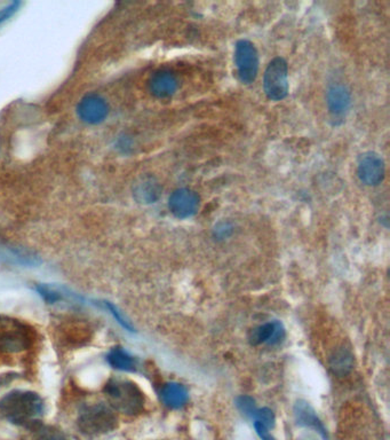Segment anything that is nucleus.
<instances>
[{"instance_id":"nucleus-1","label":"nucleus","mask_w":390,"mask_h":440,"mask_svg":"<svg viewBox=\"0 0 390 440\" xmlns=\"http://www.w3.org/2000/svg\"><path fill=\"white\" fill-rule=\"evenodd\" d=\"M0 412L13 424L37 430L41 426L44 402L36 392L14 390L0 400Z\"/></svg>"},{"instance_id":"nucleus-2","label":"nucleus","mask_w":390,"mask_h":440,"mask_svg":"<svg viewBox=\"0 0 390 440\" xmlns=\"http://www.w3.org/2000/svg\"><path fill=\"white\" fill-rule=\"evenodd\" d=\"M104 393L109 399L110 405L123 414L137 415L144 409V393L132 381L110 378L104 386Z\"/></svg>"},{"instance_id":"nucleus-3","label":"nucleus","mask_w":390,"mask_h":440,"mask_svg":"<svg viewBox=\"0 0 390 440\" xmlns=\"http://www.w3.org/2000/svg\"><path fill=\"white\" fill-rule=\"evenodd\" d=\"M77 424L86 436H100L116 429L117 416L108 406L94 404L84 407L79 414Z\"/></svg>"},{"instance_id":"nucleus-4","label":"nucleus","mask_w":390,"mask_h":440,"mask_svg":"<svg viewBox=\"0 0 390 440\" xmlns=\"http://www.w3.org/2000/svg\"><path fill=\"white\" fill-rule=\"evenodd\" d=\"M288 65L285 58L278 56L271 60L264 75V91L271 101L284 100L288 94Z\"/></svg>"},{"instance_id":"nucleus-5","label":"nucleus","mask_w":390,"mask_h":440,"mask_svg":"<svg viewBox=\"0 0 390 440\" xmlns=\"http://www.w3.org/2000/svg\"><path fill=\"white\" fill-rule=\"evenodd\" d=\"M235 65L240 82L250 85L257 79L259 72V52L255 45L247 39H240L235 46Z\"/></svg>"},{"instance_id":"nucleus-6","label":"nucleus","mask_w":390,"mask_h":440,"mask_svg":"<svg viewBox=\"0 0 390 440\" xmlns=\"http://www.w3.org/2000/svg\"><path fill=\"white\" fill-rule=\"evenodd\" d=\"M357 175L365 186L376 187L380 185L386 175L384 158L376 151H367L360 155L357 164Z\"/></svg>"},{"instance_id":"nucleus-7","label":"nucleus","mask_w":390,"mask_h":440,"mask_svg":"<svg viewBox=\"0 0 390 440\" xmlns=\"http://www.w3.org/2000/svg\"><path fill=\"white\" fill-rule=\"evenodd\" d=\"M76 111L84 123L99 125L109 116V103L103 96L91 93L79 101Z\"/></svg>"},{"instance_id":"nucleus-8","label":"nucleus","mask_w":390,"mask_h":440,"mask_svg":"<svg viewBox=\"0 0 390 440\" xmlns=\"http://www.w3.org/2000/svg\"><path fill=\"white\" fill-rule=\"evenodd\" d=\"M199 204L200 197L198 194L187 187L175 189L168 197V209L178 219H188L195 216Z\"/></svg>"},{"instance_id":"nucleus-9","label":"nucleus","mask_w":390,"mask_h":440,"mask_svg":"<svg viewBox=\"0 0 390 440\" xmlns=\"http://www.w3.org/2000/svg\"><path fill=\"white\" fill-rule=\"evenodd\" d=\"M326 104L334 118H343L352 106V92L343 82H334L326 92Z\"/></svg>"},{"instance_id":"nucleus-10","label":"nucleus","mask_w":390,"mask_h":440,"mask_svg":"<svg viewBox=\"0 0 390 440\" xmlns=\"http://www.w3.org/2000/svg\"><path fill=\"white\" fill-rule=\"evenodd\" d=\"M179 86L180 82L174 72L166 69L154 72L148 82L149 92L158 99H166L174 96Z\"/></svg>"},{"instance_id":"nucleus-11","label":"nucleus","mask_w":390,"mask_h":440,"mask_svg":"<svg viewBox=\"0 0 390 440\" xmlns=\"http://www.w3.org/2000/svg\"><path fill=\"white\" fill-rule=\"evenodd\" d=\"M133 197L140 204H154L161 199L163 187L154 175H142L134 182Z\"/></svg>"},{"instance_id":"nucleus-12","label":"nucleus","mask_w":390,"mask_h":440,"mask_svg":"<svg viewBox=\"0 0 390 440\" xmlns=\"http://www.w3.org/2000/svg\"><path fill=\"white\" fill-rule=\"evenodd\" d=\"M285 337V329L283 324L278 321L264 323L262 326L257 327L253 330L251 342L254 345L259 344H267V345H276L281 343Z\"/></svg>"},{"instance_id":"nucleus-13","label":"nucleus","mask_w":390,"mask_h":440,"mask_svg":"<svg viewBox=\"0 0 390 440\" xmlns=\"http://www.w3.org/2000/svg\"><path fill=\"white\" fill-rule=\"evenodd\" d=\"M161 400L170 408H180L188 402V390L180 383H168L161 390Z\"/></svg>"},{"instance_id":"nucleus-14","label":"nucleus","mask_w":390,"mask_h":440,"mask_svg":"<svg viewBox=\"0 0 390 440\" xmlns=\"http://www.w3.org/2000/svg\"><path fill=\"white\" fill-rule=\"evenodd\" d=\"M330 367L338 376H345L350 373L354 367L353 354L346 349L336 351L330 359Z\"/></svg>"},{"instance_id":"nucleus-15","label":"nucleus","mask_w":390,"mask_h":440,"mask_svg":"<svg viewBox=\"0 0 390 440\" xmlns=\"http://www.w3.org/2000/svg\"><path fill=\"white\" fill-rule=\"evenodd\" d=\"M106 359H108V362L116 369L124 371H135L137 364H135L134 358L127 353L126 351H124L123 349L115 347V349L110 351Z\"/></svg>"},{"instance_id":"nucleus-16","label":"nucleus","mask_w":390,"mask_h":440,"mask_svg":"<svg viewBox=\"0 0 390 440\" xmlns=\"http://www.w3.org/2000/svg\"><path fill=\"white\" fill-rule=\"evenodd\" d=\"M295 415L298 419L299 423L305 424V426H314L316 429L319 430L323 436L325 437V431L323 428L322 424L319 422L317 416L315 415V412L312 410L309 405H307L306 402H298L297 405V410H295Z\"/></svg>"},{"instance_id":"nucleus-17","label":"nucleus","mask_w":390,"mask_h":440,"mask_svg":"<svg viewBox=\"0 0 390 440\" xmlns=\"http://www.w3.org/2000/svg\"><path fill=\"white\" fill-rule=\"evenodd\" d=\"M236 405L240 412L245 414V415L249 416L251 419L255 417L257 410V406H255L253 399L249 397V395L238 397L236 399Z\"/></svg>"},{"instance_id":"nucleus-18","label":"nucleus","mask_w":390,"mask_h":440,"mask_svg":"<svg viewBox=\"0 0 390 440\" xmlns=\"http://www.w3.org/2000/svg\"><path fill=\"white\" fill-rule=\"evenodd\" d=\"M254 419H255V421H257V422L262 423L264 426H267L268 429L274 428L275 422H276L274 412L269 408H257V414H255Z\"/></svg>"},{"instance_id":"nucleus-19","label":"nucleus","mask_w":390,"mask_h":440,"mask_svg":"<svg viewBox=\"0 0 390 440\" xmlns=\"http://www.w3.org/2000/svg\"><path fill=\"white\" fill-rule=\"evenodd\" d=\"M37 290L48 304H54L62 298L60 292H56L54 288L48 287V285H38Z\"/></svg>"},{"instance_id":"nucleus-20","label":"nucleus","mask_w":390,"mask_h":440,"mask_svg":"<svg viewBox=\"0 0 390 440\" xmlns=\"http://www.w3.org/2000/svg\"><path fill=\"white\" fill-rule=\"evenodd\" d=\"M233 230L231 223L228 221H221L216 225L214 228V236L218 240H225L227 237H229L233 234Z\"/></svg>"},{"instance_id":"nucleus-21","label":"nucleus","mask_w":390,"mask_h":440,"mask_svg":"<svg viewBox=\"0 0 390 440\" xmlns=\"http://www.w3.org/2000/svg\"><path fill=\"white\" fill-rule=\"evenodd\" d=\"M21 3L19 1H13L6 7H3V10H0V24L5 23L7 20H10L14 14L16 13Z\"/></svg>"},{"instance_id":"nucleus-22","label":"nucleus","mask_w":390,"mask_h":440,"mask_svg":"<svg viewBox=\"0 0 390 440\" xmlns=\"http://www.w3.org/2000/svg\"><path fill=\"white\" fill-rule=\"evenodd\" d=\"M104 304H106V307H108V309H109L110 312L113 313V316L116 318L117 321H118V322H119L120 324H122V326L125 328V329L130 330V331H133V328H132V326H130V322L124 319V316L120 314L119 311H118V309H117L116 307L113 305V304H110L109 302H104Z\"/></svg>"},{"instance_id":"nucleus-23","label":"nucleus","mask_w":390,"mask_h":440,"mask_svg":"<svg viewBox=\"0 0 390 440\" xmlns=\"http://www.w3.org/2000/svg\"><path fill=\"white\" fill-rule=\"evenodd\" d=\"M254 428H255L257 436L260 437L261 439L275 440L274 437L271 436V433L269 432V429H268L267 426H264L262 423L255 421V422H254Z\"/></svg>"},{"instance_id":"nucleus-24","label":"nucleus","mask_w":390,"mask_h":440,"mask_svg":"<svg viewBox=\"0 0 390 440\" xmlns=\"http://www.w3.org/2000/svg\"><path fill=\"white\" fill-rule=\"evenodd\" d=\"M130 146H132V144H130L128 137L120 138L119 140H118V144H117V147L119 148L122 151H130Z\"/></svg>"},{"instance_id":"nucleus-25","label":"nucleus","mask_w":390,"mask_h":440,"mask_svg":"<svg viewBox=\"0 0 390 440\" xmlns=\"http://www.w3.org/2000/svg\"><path fill=\"white\" fill-rule=\"evenodd\" d=\"M43 440H63V437L60 433H56V431L51 433V431H46L43 436Z\"/></svg>"}]
</instances>
